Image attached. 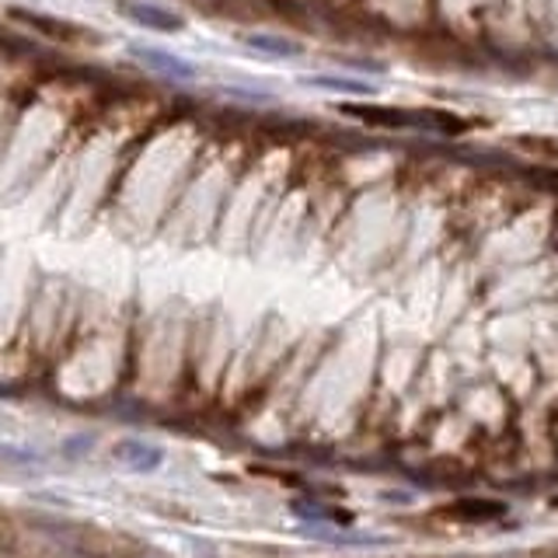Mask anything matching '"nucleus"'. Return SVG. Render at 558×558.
I'll use <instances>...</instances> for the list:
<instances>
[{
	"instance_id": "1",
	"label": "nucleus",
	"mask_w": 558,
	"mask_h": 558,
	"mask_svg": "<svg viewBox=\"0 0 558 558\" xmlns=\"http://www.w3.org/2000/svg\"><path fill=\"white\" fill-rule=\"evenodd\" d=\"M130 52L144 66L157 70V74H165V77H174V81H192V77H196V66L179 60V57H171V52H165V49H154V46H140L136 43V46H130Z\"/></svg>"
},
{
	"instance_id": "2",
	"label": "nucleus",
	"mask_w": 558,
	"mask_h": 558,
	"mask_svg": "<svg viewBox=\"0 0 558 558\" xmlns=\"http://www.w3.org/2000/svg\"><path fill=\"white\" fill-rule=\"evenodd\" d=\"M119 11L126 14V17H133V22H140L144 28H161V32H179V28H185V22L179 14H171V11H165V8H150V4H119Z\"/></svg>"
},
{
	"instance_id": "3",
	"label": "nucleus",
	"mask_w": 558,
	"mask_h": 558,
	"mask_svg": "<svg viewBox=\"0 0 558 558\" xmlns=\"http://www.w3.org/2000/svg\"><path fill=\"white\" fill-rule=\"evenodd\" d=\"M244 46H252L258 52H269V57H279V60L301 57V46H296L293 39H283V35H244Z\"/></svg>"
},
{
	"instance_id": "4",
	"label": "nucleus",
	"mask_w": 558,
	"mask_h": 558,
	"mask_svg": "<svg viewBox=\"0 0 558 558\" xmlns=\"http://www.w3.org/2000/svg\"><path fill=\"white\" fill-rule=\"evenodd\" d=\"M453 510H458V517H464V520H496V517H502L506 506L502 502H475V499H464V502L453 506Z\"/></svg>"
},
{
	"instance_id": "5",
	"label": "nucleus",
	"mask_w": 558,
	"mask_h": 558,
	"mask_svg": "<svg viewBox=\"0 0 558 558\" xmlns=\"http://www.w3.org/2000/svg\"><path fill=\"white\" fill-rule=\"evenodd\" d=\"M311 87H325V92H353V95H371L374 87L363 81H349V77H307Z\"/></svg>"
},
{
	"instance_id": "6",
	"label": "nucleus",
	"mask_w": 558,
	"mask_h": 558,
	"mask_svg": "<svg viewBox=\"0 0 558 558\" xmlns=\"http://www.w3.org/2000/svg\"><path fill=\"white\" fill-rule=\"evenodd\" d=\"M147 450H154V447H144V444H136V440H130V444H119V447H116L119 461H126V464H133V468H154V461L140 458V453H147Z\"/></svg>"
}]
</instances>
